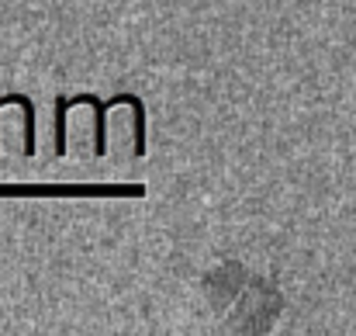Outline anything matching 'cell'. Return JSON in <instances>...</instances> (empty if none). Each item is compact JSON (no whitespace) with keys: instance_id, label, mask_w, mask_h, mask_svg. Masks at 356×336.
<instances>
[{"instance_id":"6da1fadb","label":"cell","mask_w":356,"mask_h":336,"mask_svg":"<svg viewBox=\"0 0 356 336\" xmlns=\"http://www.w3.org/2000/svg\"><path fill=\"white\" fill-rule=\"evenodd\" d=\"M280 305H284V298L266 277H249V284L236 298L229 326L236 333H266L273 326V319L280 316Z\"/></svg>"},{"instance_id":"7a4b0ae2","label":"cell","mask_w":356,"mask_h":336,"mask_svg":"<svg viewBox=\"0 0 356 336\" xmlns=\"http://www.w3.org/2000/svg\"><path fill=\"white\" fill-rule=\"evenodd\" d=\"M142 184H17L3 181L0 198H142Z\"/></svg>"},{"instance_id":"3957f363","label":"cell","mask_w":356,"mask_h":336,"mask_svg":"<svg viewBox=\"0 0 356 336\" xmlns=\"http://www.w3.org/2000/svg\"><path fill=\"white\" fill-rule=\"evenodd\" d=\"M245 284H249V274H245V267H242L238 260H222V264H215V267L201 277V291H204V298H208L215 309L236 305V298L242 295Z\"/></svg>"}]
</instances>
